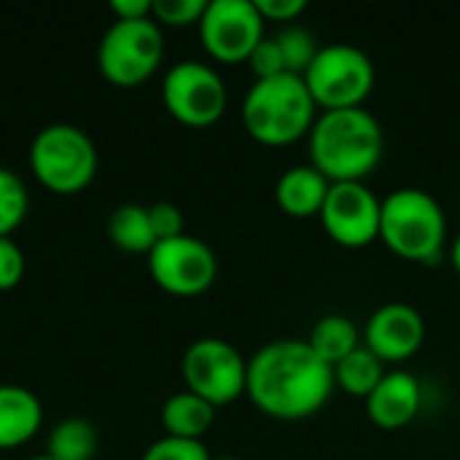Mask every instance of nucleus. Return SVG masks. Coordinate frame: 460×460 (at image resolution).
I'll list each match as a JSON object with an SVG mask.
<instances>
[{"mask_svg": "<svg viewBox=\"0 0 460 460\" xmlns=\"http://www.w3.org/2000/svg\"><path fill=\"white\" fill-rule=\"evenodd\" d=\"M261 19L267 22H294L307 11V0H253Z\"/></svg>", "mask_w": 460, "mask_h": 460, "instance_id": "obj_29", "label": "nucleus"}, {"mask_svg": "<svg viewBox=\"0 0 460 460\" xmlns=\"http://www.w3.org/2000/svg\"><path fill=\"white\" fill-rule=\"evenodd\" d=\"M361 340L383 364H399L412 358L423 348L426 321L420 310L407 302H385L369 315Z\"/></svg>", "mask_w": 460, "mask_h": 460, "instance_id": "obj_13", "label": "nucleus"}, {"mask_svg": "<svg viewBox=\"0 0 460 460\" xmlns=\"http://www.w3.org/2000/svg\"><path fill=\"white\" fill-rule=\"evenodd\" d=\"M43 423L40 399L22 385H0V450L27 445Z\"/></svg>", "mask_w": 460, "mask_h": 460, "instance_id": "obj_16", "label": "nucleus"}, {"mask_svg": "<svg viewBox=\"0 0 460 460\" xmlns=\"http://www.w3.org/2000/svg\"><path fill=\"white\" fill-rule=\"evenodd\" d=\"M334 391V372L307 340H275L248 358L245 394L275 420H305L323 410Z\"/></svg>", "mask_w": 460, "mask_h": 460, "instance_id": "obj_1", "label": "nucleus"}, {"mask_svg": "<svg viewBox=\"0 0 460 460\" xmlns=\"http://www.w3.org/2000/svg\"><path fill=\"white\" fill-rule=\"evenodd\" d=\"M30 170L54 194H78L97 172V148L84 129L49 124L30 146Z\"/></svg>", "mask_w": 460, "mask_h": 460, "instance_id": "obj_5", "label": "nucleus"}, {"mask_svg": "<svg viewBox=\"0 0 460 460\" xmlns=\"http://www.w3.org/2000/svg\"><path fill=\"white\" fill-rule=\"evenodd\" d=\"M245 62L251 65V73L256 75V81H264V78H275V75L288 73V70H286L283 51H280L275 35H272V38L264 35V38L256 43V49L251 51V57H248Z\"/></svg>", "mask_w": 460, "mask_h": 460, "instance_id": "obj_26", "label": "nucleus"}, {"mask_svg": "<svg viewBox=\"0 0 460 460\" xmlns=\"http://www.w3.org/2000/svg\"><path fill=\"white\" fill-rule=\"evenodd\" d=\"M27 208H30V197L22 178L0 167V237H11V232L24 221Z\"/></svg>", "mask_w": 460, "mask_h": 460, "instance_id": "obj_23", "label": "nucleus"}, {"mask_svg": "<svg viewBox=\"0 0 460 460\" xmlns=\"http://www.w3.org/2000/svg\"><path fill=\"white\" fill-rule=\"evenodd\" d=\"M24 278V253L11 237H0V291H11Z\"/></svg>", "mask_w": 460, "mask_h": 460, "instance_id": "obj_28", "label": "nucleus"}, {"mask_svg": "<svg viewBox=\"0 0 460 460\" xmlns=\"http://www.w3.org/2000/svg\"><path fill=\"white\" fill-rule=\"evenodd\" d=\"M148 218H151V229H154L156 243L186 234L183 232V213L172 202H156V205H151L148 208Z\"/></svg>", "mask_w": 460, "mask_h": 460, "instance_id": "obj_27", "label": "nucleus"}, {"mask_svg": "<svg viewBox=\"0 0 460 460\" xmlns=\"http://www.w3.org/2000/svg\"><path fill=\"white\" fill-rule=\"evenodd\" d=\"M164 57V35L162 27L148 19H116L100 46H97V67L113 86H140L148 81Z\"/></svg>", "mask_w": 460, "mask_h": 460, "instance_id": "obj_7", "label": "nucleus"}, {"mask_svg": "<svg viewBox=\"0 0 460 460\" xmlns=\"http://www.w3.org/2000/svg\"><path fill=\"white\" fill-rule=\"evenodd\" d=\"M27 460H54V458H49V456H35V458H27Z\"/></svg>", "mask_w": 460, "mask_h": 460, "instance_id": "obj_33", "label": "nucleus"}, {"mask_svg": "<svg viewBox=\"0 0 460 460\" xmlns=\"http://www.w3.org/2000/svg\"><path fill=\"white\" fill-rule=\"evenodd\" d=\"M380 240L399 259L431 264L442 256L447 240L445 208L423 189H396L383 199Z\"/></svg>", "mask_w": 460, "mask_h": 460, "instance_id": "obj_4", "label": "nucleus"}, {"mask_svg": "<svg viewBox=\"0 0 460 460\" xmlns=\"http://www.w3.org/2000/svg\"><path fill=\"white\" fill-rule=\"evenodd\" d=\"M97 431L89 420L67 418L57 423L46 442V456L54 460H92L97 456Z\"/></svg>", "mask_w": 460, "mask_h": 460, "instance_id": "obj_21", "label": "nucleus"}, {"mask_svg": "<svg viewBox=\"0 0 460 460\" xmlns=\"http://www.w3.org/2000/svg\"><path fill=\"white\" fill-rule=\"evenodd\" d=\"M208 0H154L151 19L162 27H191L199 24Z\"/></svg>", "mask_w": 460, "mask_h": 460, "instance_id": "obj_24", "label": "nucleus"}, {"mask_svg": "<svg viewBox=\"0 0 460 460\" xmlns=\"http://www.w3.org/2000/svg\"><path fill=\"white\" fill-rule=\"evenodd\" d=\"M383 199L364 181L332 183L318 213L326 234L342 248H367L380 240Z\"/></svg>", "mask_w": 460, "mask_h": 460, "instance_id": "obj_11", "label": "nucleus"}, {"mask_svg": "<svg viewBox=\"0 0 460 460\" xmlns=\"http://www.w3.org/2000/svg\"><path fill=\"white\" fill-rule=\"evenodd\" d=\"M197 27L205 51L218 62H245L264 38V19L253 0H208Z\"/></svg>", "mask_w": 460, "mask_h": 460, "instance_id": "obj_12", "label": "nucleus"}, {"mask_svg": "<svg viewBox=\"0 0 460 460\" xmlns=\"http://www.w3.org/2000/svg\"><path fill=\"white\" fill-rule=\"evenodd\" d=\"M108 234L113 245L127 253H151V248L156 245L148 208L143 205H119L108 218Z\"/></svg>", "mask_w": 460, "mask_h": 460, "instance_id": "obj_20", "label": "nucleus"}, {"mask_svg": "<svg viewBox=\"0 0 460 460\" xmlns=\"http://www.w3.org/2000/svg\"><path fill=\"white\" fill-rule=\"evenodd\" d=\"M318 105L302 75H275L253 81L243 100L245 132L264 146H288L310 135Z\"/></svg>", "mask_w": 460, "mask_h": 460, "instance_id": "obj_3", "label": "nucleus"}, {"mask_svg": "<svg viewBox=\"0 0 460 460\" xmlns=\"http://www.w3.org/2000/svg\"><path fill=\"white\" fill-rule=\"evenodd\" d=\"M307 345L315 350V356L321 361H326L329 367H334L345 356H350L358 345H364V340H361V334H358V329H356V323L350 318L332 313V315H323L313 326Z\"/></svg>", "mask_w": 460, "mask_h": 460, "instance_id": "obj_18", "label": "nucleus"}, {"mask_svg": "<svg viewBox=\"0 0 460 460\" xmlns=\"http://www.w3.org/2000/svg\"><path fill=\"white\" fill-rule=\"evenodd\" d=\"M364 402H367V415L377 429L399 431L418 418L423 394L412 372L396 369V372H385V377Z\"/></svg>", "mask_w": 460, "mask_h": 460, "instance_id": "obj_14", "label": "nucleus"}, {"mask_svg": "<svg viewBox=\"0 0 460 460\" xmlns=\"http://www.w3.org/2000/svg\"><path fill=\"white\" fill-rule=\"evenodd\" d=\"M148 272L162 291L175 296H197L216 283L218 259L213 248L199 237L181 234L151 248Z\"/></svg>", "mask_w": 460, "mask_h": 460, "instance_id": "obj_10", "label": "nucleus"}, {"mask_svg": "<svg viewBox=\"0 0 460 460\" xmlns=\"http://www.w3.org/2000/svg\"><path fill=\"white\" fill-rule=\"evenodd\" d=\"M450 259H453V267H456V272H460V234H458V237H456V243H453Z\"/></svg>", "mask_w": 460, "mask_h": 460, "instance_id": "obj_31", "label": "nucleus"}, {"mask_svg": "<svg viewBox=\"0 0 460 460\" xmlns=\"http://www.w3.org/2000/svg\"><path fill=\"white\" fill-rule=\"evenodd\" d=\"M329 186H332V181L323 172H318L313 164H294V167L283 170V175L278 178L275 199L286 216L310 218V216L321 213Z\"/></svg>", "mask_w": 460, "mask_h": 460, "instance_id": "obj_15", "label": "nucleus"}, {"mask_svg": "<svg viewBox=\"0 0 460 460\" xmlns=\"http://www.w3.org/2000/svg\"><path fill=\"white\" fill-rule=\"evenodd\" d=\"M310 164L332 183L364 181L383 159V127L364 105L321 111L310 129Z\"/></svg>", "mask_w": 460, "mask_h": 460, "instance_id": "obj_2", "label": "nucleus"}, {"mask_svg": "<svg viewBox=\"0 0 460 460\" xmlns=\"http://www.w3.org/2000/svg\"><path fill=\"white\" fill-rule=\"evenodd\" d=\"M162 100L172 119L186 127H210L226 111V84L205 62H175L162 81Z\"/></svg>", "mask_w": 460, "mask_h": 460, "instance_id": "obj_9", "label": "nucleus"}, {"mask_svg": "<svg viewBox=\"0 0 460 460\" xmlns=\"http://www.w3.org/2000/svg\"><path fill=\"white\" fill-rule=\"evenodd\" d=\"M213 423H216V407L191 391H178L162 404V426L167 437L202 442V437L213 429Z\"/></svg>", "mask_w": 460, "mask_h": 460, "instance_id": "obj_17", "label": "nucleus"}, {"mask_svg": "<svg viewBox=\"0 0 460 460\" xmlns=\"http://www.w3.org/2000/svg\"><path fill=\"white\" fill-rule=\"evenodd\" d=\"M302 78L318 108L337 111L361 108L375 89L377 70L364 49L353 43H329L318 49Z\"/></svg>", "mask_w": 460, "mask_h": 460, "instance_id": "obj_6", "label": "nucleus"}, {"mask_svg": "<svg viewBox=\"0 0 460 460\" xmlns=\"http://www.w3.org/2000/svg\"><path fill=\"white\" fill-rule=\"evenodd\" d=\"M154 0H111L116 19H148Z\"/></svg>", "mask_w": 460, "mask_h": 460, "instance_id": "obj_30", "label": "nucleus"}, {"mask_svg": "<svg viewBox=\"0 0 460 460\" xmlns=\"http://www.w3.org/2000/svg\"><path fill=\"white\" fill-rule=\"evenodd\" d=\"M332 372H334V388L356 399H367L377 388V383L385 377L383 361L367 345H358L350 356L334 364Z\"/></svg>", "mask_w": 460, "mask_h": 460, "instance_id": "obj_19", "label": "nucleus"}, {"mask_svg": "<svg viewBox=\"0 0 460 460\" xmlns=\"http://www.w3.org/2000/svg\"><path fill=\"white\" fill-rule=\"evenodd\" d=\"M280 51H283V59H286V70L291 75H305L307 67L313 65L315 54H318V43H315V35L299 24H288L283 27L278 35H275Z\"/></svg>", "mask_w": 460, "mask_h": 460, "instance_id": "obj_22", "label": "nucleus"}, {"mask_svg": "<svg viewBox=\"0 0 460 460\" xmlns=\"http://www.w3.org/2000/svg\"><path fill=\"white\" fill-rule=\"evenodd\" d=\"M213 460H240V458H234V456H221V458H213Z\"/></svg>", "mask_w": 460, "mask_h": 460, "instance_id": "obj_32", "label": "nucleus"}, {"mask_svg": "<svg viewBox=\"0 0 460 460\" xmlns=\"http://www.w3.org/2000/svg\"><path fill=\"white\" fill-rule=\"evenodd\" d=\"M181 372L186 391L202 396L216 410L240 399L248 383V361L232 342L218 337L191 342L183 353Z\"/></svg>", "mask_w": 460, "mask_h": 460, "instance_id": "obj_8", "label": "nucleus"}, {"mask_svg": "<svg viewBox=\"0 0 460 460\" xmlns=\"http://www.w3.org/2000/svg\"><path fill=\"white\" fill-rule=\"evenodd\" d=\"M140 460H213L208 447L194 439H178V437H162L156 439Z\"/></svg>", "mask_w": 460, "mask_h": 460, "instance_id": "obj_25", "label": "nucleus"}]
</instances>
